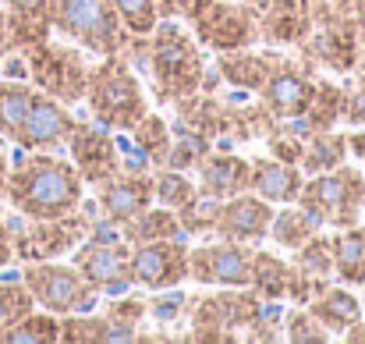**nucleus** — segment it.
<instances>
[{"instance_id": "f257e3e1", "label": "nucleus", "mask_w": 365, "mask_h": 344, "mask_svg": "<svg viewBox=\"0 0 365 344\" xmlns=\"http://www.w3.org/2000/svg\"><path fill=\"white\" fill-rule=\"evenodd\" d=\"M135 57V68L149 75V89L160 103L174 107L178 100L202 89L206 79V57L192 29L178 25L174 18H160L149 36H135L128 54Z\"/></svg>"}, {"instance_id": "f03ea898", "label": "nucleus", "mask_w": 365, "mask_h": 344, "mask_svg": "<svg viewBox=\"0 0 365 344\" xmlns=\"http://www.w3.org/2000/svg\"><path fill=\"white\" fill-rule=\"evenodd\" d=\"M4 196L25 221H50V217L71 213L86 203V181H82L78 167L57 153L18 149V156L7 171Z\"/></svg>"}, {"instance_id": "7ed1b4c3", "label": "nucleus", "mask_w": 365, "mask_h": 344, "mask_svg": "<svg viewBox=\"0 0 365 344\" xmlns=\"http://www.w3.org/2000/svg\"><path fill=\"white\" fill-rule=\"evenodd\" d=\"M86 107L96 124H103L110 131H131L149 114L145 89L128 57H103L100 64L89 68Z\"/></svg>"}, {"instance_id": "20e7f679", "label": "nucleus", "mask_w": 365, "mask_h": 344, "mask_svg": "<svg viewBox=\"0 0 365 344\" xmlns=\"http://www.w3.org/2000/svg\"><path fill=\"white\" fill-rule=\"evenodd\" d=\"M53 32L96 57H124L135 39L114 0H53Z\"/></svg>"}, {"instance_id": "39448f33", "label": "nucleus", "mask_w": 365, "mask_h": 344, "mask_svg": "<svg viewBox=\"0 0 365 344\" xmlns=\"http://www.w3.org/2000/svg\"><path fill=\"white\" fill-rule=\"evenodd\" d=\"M298 206L309 210L323 228H351L359 224L365 206V174L351 163H341L323 174H309L298 192Z\"/></svg>"}, {"instance_id": "423d86ee", "label": "nucleus", "mask_w": 365, "mask_h": 344, "mask_svg": "<svg viewBox=\"0 0 365 344\" xmlns=\"http://www.w3.org/2000/svg\"><path fill=\"white\" fill-rule=\"evenodd\" d=\"M294 50H302V64H309V68H327V71L351 75L359 68L362 32L330 0H316V7H312V29H309V36Z\"/></svg>"}, {"instance_id": "0eeeda50", "label": "nucleus", "mask_w": 365, "mask_h": 344, "mask_svg": "<svg viewBox=\"0 0 365 344\" xmlns=\"http://www.w3.org/2000/svg\"><path fill=\"white\" fill-rule=\"evenodd\" d=\"M25 64H29V79L39 93L61 100L64 107H75L86 100V82H89L93 64H86L82 46L46 39V43L25 50Z\"/></svg>"}, {"instance_id": "6e6552de", "label": "nucleus", "mask_w": 365, "mask_h": 344, "mask_svg": "<svg viewBox=\"0 0 365 344\" xmlns=\"http://www.w3.org/2000/svg\"><path fill=\"white\" fill-rule=\"evenodd\" d=\"M21 284L29 288V295L36 298L39 309L53 313V316H71V313H93V305L100 302V291L78 273L75 263H25L21 270Z\"/></svg>"}, {"instance_id": "1a4fd4ad", "label": "nucleus", "mask_w": 365, "mask_h": 344, "mask_svg": "<svg viewBox=\"0 0 365 344\" xmlns=\"http://www.w3.org/2000/svg\"><path fill=\"white\" fill-rule=\"evenodd\" d=\"M75 266L100 295H124L131 288V245L107 221H93L89 238L75 248Z\"/></svg>"}, {"instance_id": "9d476101", "label": "nucleus", "mask_w": 365, "mask_h": 344, "mask_svg": "<svg viewBox=\"0 0 365 344\" xmlns=\"http://www.w3.org/2000/svg\"><path fill=\"white\" fill-rule=\"evenodd\" d=\"M93 221H96V213H82V206H78V210L50 217V221H29L25 228L14 224V259L18 263L61 259L89 238Z\"/></svg>"}, {"instance_id": "9b49d317", "label": "nucleus", "mask_w": 365, "mask_h": 344, "mask_svg": "<svg viewBox=\"0 0 365 344\" xmlns=\"http://www.w3.org/2000/svg\"><path fill=\"white\" fill-rule=\"evenodd\" d=\"M192 36L213 54L259 46V14L242 0H213L192 18Z\"/></svg>"}, {"instance_id": "f8f14e48", "label": "nucleus", "mask_w": 365, "mask_h": 344, "mask_svg": "<svg viewBox=\"0 0 365 344\" xmlns=\"http://www.w3.org/2000/svg\"><path fill=\"white\" fill-rule=\"evenodd\" d=\"M255 245L245 241H202L188 248V277L202 288H248Z\"/></svg>"}, {"instance_id": "ddd939ff", "label": "nucleus", "mask_w": 365, "mask_h": 344, "mask_svg": "<svg viewBox=\"0 0 365 344\" xmlns=\"http://www.w3.org/2000/svg\"><path fill=\"white\" fill-rule=\"evenodd\" d=\"M188 241L185 238H160L131 245V284L142 291L181 288L188 280Z\"/></svg>"}, {"instance_id": "4468645a", "label": "nucleus", "mask_w": 365, "mask_h": 344, "mask_svg": "<svg viewBox=\"0 0 365 344\" xmlns=\"http://www.w3.org/2000/svg\"><path fill=\"white\" fill-rule=\"evenodd\" d=\"M316 71L302 61H291V57H280L277 68L269 71L266 86L255 93V100L266 107V114L273 121H294V117L305 114L312 93H316Z\"/></svg>"}, {"instance_id": "2eb2a0df", "label": "nucleus", "mask_w": 365, "mask_h": 344, "mask_svg": "<svg viewBox=\"0 0 365 344\" xmlns=\"http://www.w3.org/2000/svg\"><path fill=\"white\" fill-rule=\"evenodd\" d=\"M68 156L71 163L78 167L82 181L86 185H103L110 181L114 174H121V146H118V135L103 124H86V121H75V131L68 138Z\"/></svg>"}, {"instance_id": "dca6fc26", "label": "nucleus", "mask_w": 365, "mask_h": 344, "mask_svg": "<svg viewBox=\"0 0 365 344\" xmlns=\"http://www.w3.org/2000/svg\"><path fill=\"white\" fill-rule=\"evenodd\" d=\"M71 131H75L71 111L61 100H53V96L36 89L32 103H29V114H25L21 128H18L14 146L25 149V153H61L68 146Z\"/></svg>"}, {"instance_id": "f3484780", "label": "nucleus", "mask_w": 365, "mask_h": 344, "mask_svg": "<svg viewBox=\"0 0 365 344\" xmlns=\"http://www.w3.org/2000/svg\"><path fill=\"white\" fill-rule=\"evenodd\" d=\"M145 206H153V171H121L96 185V221L121 228Z\"/></svg>"}, {"instance_id": "a211bd4d", "label": "nucleus", "mask_w": 365, "mask_h": 344, "mask_svg": "<svg viewBox=\"0 0 365 344\" xmlns=\"http://www.w3.org/2000/svg\"><path fill=\"white\" fill-rule=\"evenodd\" d=\"M269 221H273V206L266 199H259L255 192H242V196H231L220 203L213 238L259 245L269 238Z\"/></svg>"}, {"instance_id": "6ab92c4d", "label": "nucleus", "mask_w": 365, "mask_h": 344, "mask_svg": "<svg viewBox=\"0 0 365 344\" xmlns=\"http://www.w3.org/2000/svg\"><path fill=\"white\" fill-rule=\"evenodd\" d=\"M248 174H252V160H245L231 149H213L210 156H202V163L195 167V188L217 203L248 192Z\"/></svg>"}, {"instance_id": "aec40b11", "label": "nucleus", "mask_w": 365, "mask_h": 344, "mask_svg": "<svg viewBox=\"0 0 365 344\" xmlns=\"http://www.w3.org/2000/svg\"><path fill=\"white\" fill-rule=\"evenodd\" d=\"M7 50H32L50 39L53 32V0H7Z\"/></svg>"}, {"instance_id": "412c9836", "label": "nucleus", "mask_w": 365, "mask_h": 344, "mask_svg": "<svg viewBox=\"0 0 365 344\" xmlns=\"http://www.w3.org/2000/svg\"><path fill=\"white\" fill-rule=\"evenodd\" d=\"M305 185V174L298 163H284L277 156H255L252 174H248V192L266 199L269 206H287L298 203V192Z\"/></svg>"}, {"instance_id": "4be33fe9", "label": "nucleus", "mask_w": 365, "mask_h": 344, "mask_svg": "<svg viewBox=\"0 0 365 344\" xmlns=\"http://www.w3.org/2000/svg\"><path fill=\"white\" fill-rule=\"evenodd\" d=\"M280 54L273 50H255V46H245V50H227V54H217V75L220 82L242 89V93H259L269 79V71L277 68Z\"/></svg>"}, {"instance_id": "5701e85b", "label": "nucleus", "mask_w": 365, "mask_h": 344, "mask_svg": "<svg viewBox=\"0 0 365 344\" xmlns=\"http://www.w3.org/2000/svg\"><path fill=\"white\" fill-rule=\"evenodd\" d=\"M341 100H344L341 82H334V79H316V93H312L305 114L287 121V124H291L298 135H312V131L337 128V124H341Z\"/></svg>"}, {"instance_id": "b1692460", "label": "nucleus", "mask_w": 365, "mask_h": 344, "mask_svg": "<svg viewBox=\"0 0 365 344\" xmlns=\"http://www.w3.org/2000/svg\"><path fill=\"white\" fill-rule=\"evenodd\" d=\"M330 334H344L355 320H362V302L351 295V288H334V284H327L309 305H305Z\"/></svg>"}, {"instance_id": "393cba45", "label": "nucleus", "mask_w": 365, "mask_h": 344, "mask_svg": "<svg viewBox=\"0 0 365 344\" xmlns=\"http://www.w3.org/2000/svg\"><path fill=\"white\" fill-rule=\"evenodd\" d=\"M348 131H337V128H327V131H312L305 135V149H302V174H323V171H334L341 163H348Z\"/></svg>"}, {"instance_id": "a878e982", "label": "nucleus", "mask_w": 365, "mask_h": 344, "mask_svg": "<svg viewBox=\"0 0 365 344\" xmlns=\"http://www.w3.org/2000/svg\"><path fill=\"white\" fill-rule=\"evenodd\" d=\"M334 277L344 288L365 284V228L351 224L334 234Z\"/></svg>"}, {"instance_id": "bb28decb", "label": "nucleus", "mask_w": 365, "mask_h": 344, "mask_svg": "<svg viewBox=\"0 0 365 344\" xmlns=\"http://www.w3.org/2000/svg\"><path fill=\"white\" fill-rule=\"evenodd\" d=\"M291 277H294V263H284L273 252L255 248V256H252V280H248V288L255 295H262L269 302H287Z\"/></svg>"}, {"instance_id": "cd10ccee", "label": "nucleus", "mask_w": 365, "mask_h": 344, "mask_svg": "<svg viewBox=\"0 0 365 344\" xmlns=\"http://www.w3.org/2000/svg\"><path fill=\"white\" fill-rule=\"evenodd\" d=\"M121 238L128 245H142V241H160V238H185V231H181V221L174 210L145 206L142 213H135L131 221L121 224Z\"/></svg>"}, {"instance_id": "c85d7f7f", "label": "nucleus", "mask_w": 365, "mask_h": 344, "mask_svg": "<svg viewBox=\"0 0 365 344\" xmlns=\"http://www.w3.org/2000/svg\"><path fill=\"white\" fill-rule=\"evenodd\" d=\"M323 224L309 213V210H302L298 203H287L280 213H273V221H269V238L280 245V248H298V245H305L312 234H319Z\"/></svg>"}, {"instance_id": "c756f323", "label": "nucleus", "mask_w": 365, "mask_h": 344, "mask_svg": "<svg viewBox=\"0 0 365 344\" xmlns=\"http://www.w3.org/2000/svg\"><path fill=\"white\" fill-rule=\"evenodd\" d=\"M107 323H110V341H138L142 320L149 316V305L142 295H110L107 302Z\"/></svg>"}, {"instance_id": "7c9ffc66", "label": "nucleus", "mask_w": 365, "mask_h": 344, "mask_svg": "<svg viewBox=\"0 0 365 344\" xmlns=\"http://www.w3.org/2000/svg\"><path fill=\"white\" fill-rule=\"evenodd\" d=\"M128 135H131V142H135V146H138V149L149 156L153 171H160V167L167 163V153H170L174 131H170V124H167L160 114H153V111H149V114L142 117V121H138V124H135Z\"/></svg>"}, {"instance_id": "2f4dec72", "label": "nucleus", "mask_w": 365, "mask_h": 344, "mask_svg": "<svg viewBox=\"0 0 365 344\" xmlns=\"http://www.w3.org/2000/svg\"><path fill=\"white\" fill-rule=\"evenodd\" d=\"M32 93H36V86H29V82L0 79V135L4 138H11V142L18 138V128L32 103Z\"/></svg>"}, {"instance_id": "473e14b6", "label": "nucleus", "mask_w": 365, "mask_h": 344, "mask_svg": "<svg viewBox=\"0 0 365 344\" xmlns=\"http://www.w3.org/2000/svg\"><path fill=\"white\" fill-rule=\"evenodd\" d=\"M57 338H61V316H53V313L36 305L29 316H21L0 338V344H53Z\"/></svg>"}, {"instance_id": "72a5a7b5", "label": "nucleus", "mask_w": 365, "mask_h": 344, "mask_svg": "<svg viewBox=\"0 0 365 344\" xmlns=\"http://www.w3.org/2000/svg\"><path fill=\"white\" fill-rule=\"evenodd\" d=\"M195 196H199V188L192 185V178H185V171H170V167L153 171V203H160L167 210H181Z\"/></svg>"}, {"instance_id": "f704fd0d", "label": "nucleus", "mask_w": 365, "mask_h": 344, "mask_svg": "<svg viewBox=\"0 0 365 344\" xmlns=\"http://www.w3.org/2000/svg\"><path fill=\"white\" fill-rule=\"evenodd\" d=\"M64 344H110V323L107 316H89V313H71L61 316V338Z\"/></svg>"}, {"instance_id": "c9c22d12", "label": "nucleus", "mask_w": 365, "mask_h": 344, "mask_svg": "<svg viewBox=\"0 0 365 344\" xmlns=\"http://www.w3.org/2000/svg\"><path fill=\"white\" fill-rule=\"evenodd\" d=\"M213 149H217L213 138H206L199 131H174V142H170V153H167V163L163 167H170V171H192Z\"/></svg>"}, {"instance_id": "e433bc0d", "label": "nucleus", "mask_w": 365, "mask_h": 344, "mask_svg": "<svg viewBox=\"0 0 365 344\" xmlns=\"http://www.w3.org/2000/svg\"><path fill=\"white\" fill-rule=\"evenodd\" d=\"M178 221H181V231L185 238H213V228H217V213H220V203L210 199V196H195L192 203H185L181 210H174Z\"/></svg>"}, {"instance_id": "4c0bfd02", "label": "nucleus", "mask_w": 365, "mask_h": 344, "mask_svg": "<svg viewBox=\"0 0 365 344\" xmlns=\"http://www.w3.org/2000/svg\"><path fill=\"white\" fill-rule=\"evenodd\" d=\"M294 266H302V270L312 273V277L330 280V277H334V238H327L323 231L312 234L305 245L294 248Z\"/></svg>"}, {"instance_id": "58836bf2", "label": "nucleus", "mask_w": 365, "mask_h": 344, "mask_svg": "<svg viewBox=\"0 0 365 344\" xmlns=\"http://www.w3.org/2000/svg\"><path fill=\"white\" fill-rule=\"evenodd\" d=\"M32 309H36V298L29 295L21 280H0V338Z\"/></svg>"}, {"instance_id": "ea45409f", "label": "nucleus", "mask_w": 365, "mask_h": 344, "mask_svg": "<svg viewBox=\"0 0 365 344\" xmlns=\"http://www.w3.org/2000/svg\"><path fill=\"white\" fill-rule=\"evenodd\" d=\"M284 338L294 344H327L334 334H330L305 305H298V309H291V313L284 316Z\"/></svg>"}, {"instance_id": "a19ab883", "label": "nucleus", "mask_w": 365, "mask_h": 344, "mask_svg": "<svg viewBox=\"0 0 365 344\" xmlns=\"http://www.w3.org/2000/svg\"><path fill=\"white\" fill-rule=\"evenodd\" d=\"M118 14H121L124 29L131 36H149L160 21V11H156V0H114Z\"/></svg>"}, {"instance_id": "79ce46f5", "label": "nucleus", "mask_w": 365, "mask_h": 344, "mask_svg": "<svg viewBox=\"0 0 365 344\" xmlns=\"http://www.w3.org/2000/svg\"><path fill=\"white\" fill-rule=\"evenodd\" d=\"M341 89H344V100H341V124L362 128L365 124V75L355 71L348 82H341Z\"/></svg>"}, {"instance_id": "37998d69", "label": "nucleus", "mask_w": 365, "mask_h": 344, "mask_svg": "<svg viewBox=\"0 0 365 344\" xmlns=\"http://www.w3.org/2000/svg\"><path fill=\"white\" fill-rule=\"evenodd\" d=\"M145 305L156 323H170L181 313H188V295H181L178 288H163V291H153V298H145Z\"/></svg>"}, {"instance_id": "c03bdc74", "label": "nucleus", "mask_w": 365, "mask_h": 344, "mask_svg": "<svg viewBox=\"0 0 365 344\" xmlns=\"http://www.w3.org/2000/svg\"><path fill=\"white\" fill-rule=\"evenodd\" d=\"M213 0H156L160 18H174V21H192L202 7H210Z\"/></svg>"}, {"instance_id": "a18cd8bd", "label": "nucleus", "mask_w": 365, "mask_h": 344, "mask_svg": "<svg viewBox=\"0 0 365 344\" xmlns=\"http://www.w3.org/2000/svg\"><path fill=\"white\" fill-rule=\"evenodd\" d=\"M312 7H316V0H269L259 14H277V18H302V21H312Z\"/></svg>"}, {"instance_id": "49530a36", "label": "nucleus", "mask_w": 365, "mask_h": 344, "mask_svg": "<svg viewBox=\"0 0 365 344\" xmlns=\"http://www.w3.org/2000/svg\"><path fill=\"white\" fill-rule=\"evenodd\" d=\"M344 18H351L355 25H359V32H362V46H365V0H330Z\"/></svg>"}, {"instance_id": "de8ad7c7", "label": "nucleus", "mask_w": 365, "mask_h": 344, "mask_svg": "<svg viewBox=\"0 0 365 344\" xmlns=\"http://www.w3.org/2000/svg\"><path fill=\"white\" fill-rule=\"evenodd\" d=\"M14 263V224L0 221V266Z\"/></svg>"}, {"instance_id": "09e8293b", "label": "nucleus", "mask_w": 365, "mask_h": 344, "mask_svg": "<svg viewBox=\"0 0 365 344\" xmlns=\"http://www.w3.org/2000/svg\"><path fill=\"white\" fill-rule=\"evenodd\" d=\"M348 153L365 163V124L362 128H355V131H348Z\"/></svg>"}, {"instance_id": "8fccbe9b", "label": "nucleus", "mask_w": 365, "mask_h": 344, "mask_svg": "<svg viewBox=\"0 0 365 344\" xmlns=\"http://www.w3.org/2000/svg\"><path fill=\"white\" fill-rule=\"evenodd\" d=\"M344 341H365V323L362 320H355V323L344 330Z\"/></svg>"}, {"instance_id": "3c124183", "label": "nucleus", "mask_w": 365, "mask_h": 344, "mask_svg": "<svg viewBox=\"0 0 365 344\" xmlns=\"http://www.w3.org/2000/svg\"><path fill=\"white\" fill-rule=\"evenodd\" d=\"M7 54V18H4V7H0V57Z\"/></svg>"}, {"instance_id": "603ef678", "label": "nucleus", "mask_w": 365, "mask_h": 344, "mask_svg": "<svg viewBox=\"0 0 365 344\" xmlns=\"http://www.w3.org/2000/svg\"><path fill=\"white\" fill-rule=\"evenodd\" d=\"M7 171H11V163H7V156L0 149V196H4V185H7Z\"/></svg>"}, {"instance_id": "864d4df0", "label": "nucleus", "mask_w": 365, "mask_h": 344, "mask_svg": "<svg viewBox=\"0 0 365 344\" xmlns=\"http://www.w3.org/2000/svg\"><path fill=\"white\" fill-rule=\"evenodd\" d=\"M242 4H248V7H255V11H262V7H266L269 0H242Z\"/></svg>"}, {"instance_id": "5fc2aeb1", "label": "nucleus", "mask_w": 365, "mask_h": 344, "mask_svg": "<svg viewBox=\"0 0 365 344\" xmlns=\"http://www.w3.org/2000/svg\"><path fill=\"white\" fill-rule=\"evenodd\" d=\"M355 71H362L365 75V46H362V54H359V68H355Z\"/></svg>"}]
</instances>
